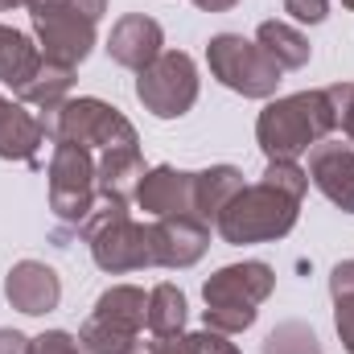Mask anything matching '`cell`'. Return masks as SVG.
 Here are the masks:
<instances>
[{"label":"cell","instance_id":"obj_1","mask_svg":"<svg viewBox=\"0 0 354 354\" xmlns=\"http://www.w3.org/2000/svg\"><path fill=\"white\" fill-rule=\"evenodd\" d=\"M338 128L334 103L326 91H301L288 99L268 103L256 120V140L268 161H297L313 145H322Z\"/></svg>","mask_w":354,"mask_h":354},{"label":"cell","instance_id":"obj_35","mask_svg":"<svg viewBox=\"0 0 354 354\" xmlns=\"http://www.w3.org/2000/svg\"><path fill=\"white\" fill-rule=\"evenodd\" d=\"M17 4H29V0H0V12L4 8H17Z\"/></svg>","mask_w":354,"mask_h":354},{"label":"cell","instance_id":"obj_17","mask_svg":"<svg viewBox=\"0 0 354 354\" xmlns=\"http://www.w3.org/2000/svg\"><path fill=\"white\" fill-rule=\"evenodd\" d=\"M91 317L103 322V326H111V330H120V334H128V338H140L145 317H149V297L136 284H115V288H107L95 301Z\"/></svg>","mask_w":354,"mask_h":354},{"label":"cell","instance_id":"obj_24","mask_svg":"<svg viewBox=\"0 0 354 354\" xmlns=\"http://www.w3.org/2000/svg\"><path fill=\"white\" fill-rule=\"evenodd\" d=\"M264 354H322L317 351V334L301 322H284L264 338Z\"/></svg>","mask_w":354,"mask_h":354},{"label":"cell","instance_id":"obj_29","mask_svg":"<svg viewBox=\"0 0 354 354\" xmlns=\"http://www.w3.org/2000/svg\"><path fill=\"white\" fill-rule=\"evenodd\" d=\"M194 346H198V354H239V346L231 342V334H218V330L194 334Z\"/></svg>","mask_w":354,"mask_h":354},{"label":"cell","instance_id":"obj_34","mask_svg":"<svg viewBox=\"0 0 354 354\" xmlns=\"http://www.w3.org/2000/svg\"><path fill=\"white\" fill-rule=\"evenodd\" d=\"M198 8H206V12H227V8H235L239 0H194Z\"/></svg>","mask_w":354,"mask_h":354},{"label":"cell","instance_id":"obj_19","mask_svg":"<svg viewBox=\"0 0 354 354\" xmlns=\"http://www.w3.org/2000/svg\"><path fill=\"white\" fill-rule=\"evenodd\" d=\"M37 66H41V50H37L25 33L0 25V83H8L12 91H21L33 75H37Z\"/></svg>","mask_w":354,"mask_h":354},{"label":"cell","instance_id":"obj_11","mask_svg":"<svg viewBox=\"0 0 354 354\" xmlns=\"http://www.w3.org/2000/svg\"><path fill=\"white\" fill-rule=\"evenodd\" d=\"M161 46H165V33H161V25H157L153 17H145V12L120 17V21L111 25V37H107L111 62H120V66H128V71H136V75L161 58Z\"/></svg>","mask_w":354,"mask_h":354},{"label":"cell","instance_id":"obj_14","mask_svg":"<svg viewBox=\"0 0 354 354\" xmlns=\"http://www.w3.org/2000/svg\"><path fill=\"white\" fill-rule=\"evenodd\" d=\"M136 202H140V210H149L157 218L194 214V174L174 169V165H157V169H149L140 177Z\"/></svg>","mask_w":354,"mask_h":354},{"label":"cell","instance_id":"obj_20","mask_svg":"<svg viewBox=\"0 0 354 354\" xmlns=\"http://www.w3.org/2000/svg\"><path fill=\"white\" fill-rule=\"evenodd\" d=\"M71 87H75V66H58V62H46V58H41L37 75L17 91V95H21V103L41 107V111L50 115V111H58V107L66 103Z\"/></svg>","mask_w":354,"mask_h":354},{"label":"cell","instance_id":"obj_21","mask_svg":"<svg viewBox=\"0 0 354 354\" xmlns=\"http://www.w3.org/2000/svg\"><path fill=\"white\" fill-rule=\"evenodd\" d=\"M256 41H260V50H264L280 71H301V66L309 62V41H305V33L292 29V25H284V21H264V25L256 29Z\"/></svg>","mask_w":354,"mask_h":354},{"label":"cell","instance_id":"obj_32","mask_svg":"<svg viewBox=\"0 0 354 354\" xmlns=\"http://www.w3.org/2000/svg\"><path fill=\"white\" fill-rule=\"evenodd\" d=\"M334 322H338L342 346L354 354V297H351V301H338V313H334Z\"/></svg>","mask_w":354,"mask_h":354},{"label":"cell","instance_id":"obj_23","mask_svg":"<svg viewBox=\"0 0 354 354\" xmlns=\"http://www.w3.org/2000/svg\"><path fill=\"white\" fill-rule=\"evenodd\" d=\"M79 346L87 354H132L140 346V338H128V334H120V330H111V326L87 317L83 330H79Z\"/></svg>","mask_w":354,"mask_h":354},{"label":"cell","instance_id":"obj_4","mask_svg":"<svg viewBox=\"0 0 354 354\" xmlns=\"http://www.w3.org/2000/svg\"><path fill=\"white\" fill-rule=\"evenodd\" d=\"M79 231L91 243L95 264L111 276L153 264V227L132 223L128 206H120V202H95V210L87 214V223Z\"/></svg>","mask_w":354,"mask_h":354},{"label":"cell","instance_id":"obj_3","mask_svg":"<svg viewBox=\"0 0 354 354\" xmlns=\"http://www.w3.org/2000/svg\"><path fill=\"white\" fill-rule=\"evenodd\" d=\"M297 210H301V198L276 189L272 181H260V185H243L223 206L214 227L235 248H243V243H272V239H284L297 227Z\"/></svg>","mask_w":354,"mask_h":354},{"label":"cell","instance_id":"obj_31","mask_svg":"<svg viewBox=\"0 0 354 354\" xmlns=\"http://www.w3.org/2000/svg\"><path fill=\"white\" fill-rule=\"evenodd\" d=\"M330 292H334V301H351L354 297V260H342L330 272Z\"/></svg>","mask_w":354,"mask_h":354},{"label":"cell","instance_id":"obj_2","mask_svg":"<svg viewBox=\"0 0 354 354\" xmlns=\"http://www.w3.org/2000/svg\"><path fill=\"white\" fill-rule=\"evenodd\" d=\"M276 284V272L260 260H243V264H227L218 268L206 284H202V297H206V330H218V334H243L260 305L268 301Z\"/></svg>","mask_w":354,"mask_h":354},{"label":"cell","instance_id":"obj_13","mask_svg":"<svg viewBox=\"0 0 354 354\" xmlns=\"http://www.w3.org/2000/svg\"><path fill=\"white\" fill-rule=\"evenodd\" d=\"M309 181L346 214H354V149L346 145H313L309 153Z\"/></svg>","mask_w":354,"mask_h":354},{"label":"cell","instance_id":"obj_30","mask_svg":"<svg viewBox=\"0 0 354 354\" xmlns=\"http://www.w3.org/2000/svg\"><path fill=\"white\" fill-rule=\"evenodd\" d=\"M145 351L149 354H198V346H194V334H174V338L145 342Z\"/></svg>","mask_w":354,"mask_h":354},{"label":"cell","instance_id":"obj_7","mask_svg":"<svg viewBox=\"0 0 354 354\" xmlns=\"http://www.w3.org/2000/svg\"><path fill=\"white\" fill-rule=\"evenodd\" d=\"M99 202L95 189V157L91 149H79L71 140H54V157H50V210L71 223L83 227L87 214Z\"/></svg>","mask_w":354,"mask_h":354},{"label":"cell","instance_id":"obj_36","mask_svg":"<svg viewBox=\"0 0 354 354\" xmlns=\"http://www.w3.org/2000/svg\"><path fill=\"white\" fill-rule=\"evenodd\" d=\"M132 354H149V351H145V342H140V346H136V351H132Z\"/></svg>","mask_w":354,"mask_h":354},{"label":"cell","instance_id":"obj_5","mask_svg":"<svg viewBox=\"0 0 354 354\" xmlns=\"http://www.w3.org/2000/svg\"><path fill=\"white\" fill-rule=\"evenodd\" d=\"M50 140H71L79 149H128L136 145V128L124 120L120 107L103 99H66L58 111L41 115Z\"/></svg>","mask_w":354,"mask_h":354},{"label":"cell","instance_id":"obj_22","mask_svg":"<svg viewBox=\"0 0 354 354\" xmlns=\"http://www.w3.org/2000/svg\"><path fill=\"white\" fill-rule=\"evenodd\" d=\"M145 326L153 330V338H174V334H185V297L174 284H157L149 292V317Z\"/></svg>","mask_w":354,"mask_h":354},{"label":"cell","instance_id":"obj_12","mask_svg":"<svg viewBox=\"0 0 354 354\" xmlns=\"http://www.w3.org/2000/svg\"><path fill=\"white\" fill-rule=\"evenodd\" d=\"M4 297H8V305H12V309H21V313L37 317V313L58 309V301H62V280H58V272H54V268L41 264V260H21V264L8 268Z\"/></svg>","mask_w":354,"mask_h":354},{"label":"cell","instance_id":"obj_6","mask_svg":"<svg viewBox=\"0 0 354 354\" xmlns=\"http://www.w3.org/2000/svg\"><path fill=\"white\" fill-rule=\"evenodd\" d=\"M206 62H210V75L223 87H231L235 95H243V99H268V95H276L280 75H284L264 50H260V41H248L239 33L210 37Z\"/></svg>","mask_w":354,"mask_h":354},{"label":"cell","instance_id":"obj_26","mask_svg":"<svg viewBox=\"0 0 354 354\" xmlns=\"http://www.w3.org/2000/svg\"><path fill=\"white\" fill-rule=\"evenodd\" d=\"M330 103H334V115H338V128L346 132V140L354 145V83H334L326 87Z\"/></svg>","mask_w":354,"mask_h":354},{"label":"cell","instance_id":"obj_28","mask_svg":"<svg viewBox=\"0 0 354 354\" xmlns=\"http://www.w3.org/2000/svg\"><path fill=\"white\" fill-rule=\"evenodd\" d=\"M284 12L301 25H322L330 12V0H284Z\"/></svg>","mask_w":354,"mask_h":354},{"label":"cell","instance_id":"obj_10","mask_svg":"<svg viewBox=\"0 0 354 354\" xmlns=\"http://www.w3.org/2000/svg\"><path fill=\"white\" fill-rule=\"evenodd\" d=\"M210 248V227L194 214H169L153 223V264L161 268H189Z\"/></svg>","mask_w":354,"mask_h":354},{"label":"cell","instance_id":"obj_16","mask_svg":"<svg viewBox=\"0 0 354 354\" xmlns=\"http://www.w3.org/2000/svg\"><path fill=\"white\" fill-rule=\"evenodd\" d=\"M46 140H50L46 120H37L33 111H25L21 103L0 95V157L21 161V165H37V149Z\"/></svg>","mask_w":354,"mask_h":354},{"label":"cell","instance_id":"obj_25","mask_svg":"<svg viewBox=\"0 0 354 354\" xmlns=\"http://www.w3.org/2000/svg\"><path fill=\"white\" fill-rule=\"evenodd\" d=\"M264 181H272L276 189H284V194H292V198H305V189H309V174H305L297 161H268Z\"/></svg>","mask_w":354,"mask_h":354},{"label":"cell","instance_id":"obj_27","mask_svg":"<svg viewBox=\"0 0 354 354\" xmlns=\"http://www.w3.org/2000/svg\"><path fill=\"white\" fill-rule=\"evenodd\" d=\"M29 354H87L79 346V338H71L66 330H46L29 342Z\"/></svg>","mask_w":354,"mask_h":354},{"label":"cell","instance_id":"obj_37","mask_svg":"<svg viewBox=\"0 0 354 354\" xmlns=\"http://www.w3.org/2000/svg\"><path fill=\"white\" fill-rule=\"evenodd\" d=\"M342 4H346V8H354V0H342Z\"/></svg>","mask_w":354,"mask_h":354},{"label":"cell","instance_id":"obj_9","mask_svg":"<svg viewBox=\"0 0 354 354\" xmlns=\"http://www.w3.org/2000/svg\"><path fill=\"white\" fill-rule=\"evenodd\" d=\"M136 99L157 115V120H177L194 107L198 99V66L181 50H161L153 66L140 71L136 79Z\"/></svg>","mask_w":354,"mask_h":354},{"label":"cell","instance_id":"obj_8","mask_svg":"<svg viewBox=\"0 0 354 354\" xmlns=\"http://www.w3.org/2000/svg\"><path fill=\"white\" fill-rule=\"evenodd\" d=\"M29 17H33L37 50L46 62L79 66L95 50V21L87 12H79L62 0H29Z\"/></svg>","mask_w":354,"mask_h":354},{"label":"cell","instance_id":"obj_33","mask_svg":"<svg viewBox=\"0 0 354 354\" xmlns=\"http://www.w3.org/2000/svg\"><path fill=\"white\" fill-rule=\"evenodd\" d=\"M29 342L33 338H25L17 330H0V354H29Z\"/></svg>","mask_w":354,"mask_h":354},{"label":"cell","instance_id":"obj_18","mask_svg":"<svg viewBox=\"0 0 354 354\" xmlns=\"http://www.w3.org/2000/svg\"><path fill=\"white\" fill-rule=\"evenodd\" d=\"M239 189H243V174L235 165H210V169L194 174V218H202L210 227Z\"/></svg>","mask_w":354,"mask_h":354},{"label":"cell","instance_id":"obj_15","mask_svg":"<svg viewBox=\"0 0 354 354\" xmlns=\"http://www.w3.org/2000/svg\"><path fill=\"white\" fill-rule=\"evenodd\" d=\"M149 174L145 169V157L136 145L128 149H103L99 161H95V189H99V202H120L128 206L140 189V177Z\"/></svg>","mask_w":354,"mask_h":354}]
</instances>
